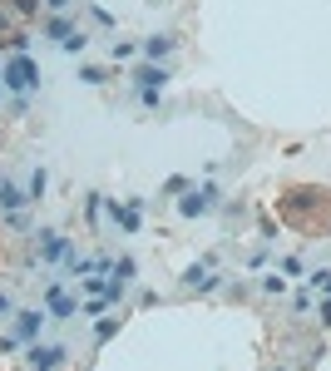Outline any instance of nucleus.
<instances>
[{
    "label": "nucleus",
    "instance_id": "nucleus-8",
    "mask_svg": "<svg viewBox=\"0 0 331 371\" xmlns=\"http://www.w3.org/2000/svg\"><path fill=\"white\" fill-rule=\"evenodd\" d=\"M65 252H70L65 233H54V228H45V233H40V257H45V262H54V257H65Z\"/></svg>",
    "mask_w": 331,
    "mask_h": 371
},
{
    "label": "nucleus",
    "instance_id": "nucleus-15",
    "mask_svg": "<svg viewBox=\"0 0 331 371\" xmlns=\"http://www.w3.org/2000/svg\"><path fill=\"white\" fill-rule=\"evenodd\" d=\"M79 80H84V84H104V80H109V75H104V70H99V65H84V70H79Z\"/></svg>",
    "mask_w": 331,
    "mask_h": 371
},
{
    "label": "nucleus",
    "instance_id": "nucleus-3",
    "mask_svg": "<svg viewBox=\"0 0 331 371\" xmlns=\"http://www.w3.org/2000/svg\"><path fill=\"white\" fill-rule=\"evenodd\" d=\"M213 208H217V188H213V183L188 188V198H178V213H183V218H208Z\"/></svg>",
    "mask_w": 331,
    "mask_h": 371
},
{
    "label": "nucleus",
    "instance_id": "nucleus-17",
    "mask_svg": "<svg viewBox=\"0 0 331 371\" xmlns=\"http://www.w3.org/2000/svg\"><path fill=\"white\" fill-rule=\"evenodd\" d=\"M114 278H119V282H129V278H134V257H119V268H114Z\"/></svg>",
    "mask_w": 331,
    "mask_h": 371
},
{
    "label": "nucleus",
    "instance_id": "nucleus-6",
    "mask_svg": "<svg viewBox=\"0 0 331 371\" xmlns=\"http://www.w3.org/2000/svg\"><path fill=\"white\" fill-rule=\"evenodd\" d=\"M183 287H188V292H213V287H217V278L208 273V262H193V268L183 273Z\"/></svg>",
    "mask_w": 331,
    "mask_h": 371
},
{
    "label": "nucleus",
    "instance_id": "nucleus-1",
    "mask_svg": "<svg viewBox=\"0 0 331 371\" xmlns=\"http://www.w3.org/2000/svg\"><path fill=\"white\" fill-rule=\"evenodd\" d=\"M0 80H6V84H10L15 94H30V89L40 84V65H35L30 55H15V60H10L6 70H0Z\"/></svg>",
    "mask_w": 331,
    "mask_h": 371
},
{
    "label": "nucleus",
    "instance_id": "nucleus-20",
    "mask_svg": "<svg viewBox=\"0 0 331 371\" xmlns=\"http://www.w3.org/2000/svg\"><path fill=\"white\" fill-rule=\"evenodd\" d=\"M321 327H331V297L321 302Z\"/></svg>",
    "mask_w": 331,
    "mask_h": 371
},
{
    "label": "nucleus",
    "instance_id": "nucleus-9",
    "mask_svg": "<svg viewBox=\"0 0 331 371\" xmlns=\"http://www.w3.org/2000/svg\"><path fill=\"white\" fill-rule=\"evenodd\" d=\"M134 80H139V89H163L174 75L163 70V65H144V70H134Z\"/></svg>",
    "mask_w": 331,
    "mask_h": 371
},
{
    "label": "nucleus",
    "instance_id": "nucleus-7",
    "mask_svg": "<svg viewBox=\"0 0 331 371\" xmlns=\"http://www.w3.org/2000/svg\"><path fill=\"white\" fill-rule=\"evenodd\" d=\"M114 223H119L124 233H139V223H144V203H139V198H134V203H124V208L114 203Z\"/></svg>",
    "mask_w": 331,
    "mask_h": 371
},
{
    "label": "nucleus",
    "instance_id": "nucleus-21",
    "mask_svg": "<svg viewBox=\"0 0 331 371\" xmlns=\"http://www.w3.org/2000/svg\"><path fill=\"white\" fill-rule=\"evenodd\" d=\"M45 6H49V10H65V6H70V0H45Z\"/></svg>",
    "mask_w": 331,
    "mask_h": 371
},
{
    "label": "nucleus",
    "instance_id": "nucleus-19",
    "mask_svg": "<svg viewBox=\"0 0 331 371\" xmlns=\"http://www.w3.org/2000/svg\"><path fill=\"white\" fill-rule=\"evenodd\" d=\"M6 317H15V302H10V292L0 287V322H6Z\"/></svg>",
    "mask_w": 331,
    "mask_h": 371
},
{
    "label": "nucleus",
    "instance_id": "nucleus-2",
    "mask_svg": "<svg viewBox=\"0 0 331 371\" xmlns=\"http://www.w3.org/2000/svg\"><path fill=\"white\" fill-rule=\"evenodd\" d=\"M25 366H30V371H60V366H65V347L30 342V347H25Z\"/></svg>",
    "mask_w": 331,
    "mask_h": 371
},
{
    "label": "nucleus",
    "instance_id": "nucleus-5",
    "mask_svg": "<svg viewBox=\"0 0 331 371\" xmlns=\"http://www.w3.org/2000/svg\"><path fill=\"white\" fill-rule=\"evenodd\" d=\"M30 203V193H20L10 179H0V208H6V213H10V223H20V208Z\"/></svg>",
    "mask_w": 331,
    "mask_h": 371
},
{
    "label": "nucleus",
    "instance_id": "nucleus-16",
    "mask_svg": "<svg viewBox=\"0 0 331 371\" xmlns=\"http://www.w3.org/2000/svg\"><path fill=\"white\" fill-rule=\"evenodd\" d=\"M114 332H119V322H114V317H104V322L94 327V337H99V342H109V337H114Z\"/></svg>",
    "mask_w": 331,
    "mask_h": 371
},
{
    "label": "nucleus",
    "instance_id": "nucleus-13",
    "mask_svg": "<svg viewBox=\"0 0 331 371\" xmlns=\"http://www.w3.org/2000/svg\"><path fill=\"white\" fill-rule=\"evenodd\" d=\"M262 292H267V297H282V292H287V278H277V273L262 278Z\"/></svg>",
    "mask_w": 331,
    "mask_h": 371
},
{
    "label": "nucleus",
    "instance_id": "nucleus-11",
    "mask_svg": "<svg viewBox=\"0 0 331 371\" xmlns=\"http://www.w3.org/2000/svg\"><path fill=\"white\" fill-rule=\"evenodd\" d=\"M49 312H54V317H75V302H70L60 287H49Z\"/></svg>",
    "mask_w": 331,
    "mask_h": 371
},
{
    "label": "nucleus",
    "instance_id": "nucleus-12",
    "mask_svg": "<svg viewBox=\"0 0 331 371\" xmlns=\"http://www.w3.org/2000/svg\"><path fill=\"white\" fill-rule=\"evenodd\" d=\"M45 188H49V174H45V169H35V174H30V198L40 203V198H45Z\"/></svg>",
    "mask_w": 331,
    "mask_h": 371
},
{
    "label": "nucleus",
    "instance_id": "nucleus-14",
    "mask_svg": "<svg viewBox=\"0 0 331 371\" xmlns=\"http://www.w3.org/2000/svg\"><path fill=\"white\" fill-rule=\"evenodd\" d=\"M84 45H89V35H84V30H75V35L65 40V50H70V55H84Z\"/></svg>",
    "mask_w": 331,
    "mask_h": 371
},
{
    "label": "nucleus",
    "instance_id": "nucleus-18",
    "mask_svg": "<svg viewBox=\"0 0 331 371\" xmlns=\"http://www.w3.org/2000/svg\"><path fill=\"white\" fill-rule=\"evenodd\" d=\"M139 99L148 104V109H158V104H163V89H139Z\"/></svg>",
    "mask_w": 331,
    "mask_h": 371
},
{
    "label": "nucleus",
    "instance_id": "nucleus-10",
    "mask_svg": "<svg viewBox=\"0 0 331 371\" xmlns=\"http://www.w3.org/2000/svg\"><path fill=\"white\" fill-rule=\"evenodd\" d=\"M174 45H178L174 35H148V40L139 45V50H144V55H148V60H163V55H174Z\"/></svg>",
    "mask_w": 331,
    "mask_h": 371
},
{
    "label": "nucleus",
    "instance_id": "nucleus-4",
    "mask_svg": "<svg viewBox=\"0 0 331 371\" xmlns=\"http://www.w3.org/2000/svg\"><path fill=\"white\" fill-rule=\"evenodd\" d=\"M45 322H49V312H45V307H25V312H15V337L30 347V342H40Z\"/></svg>",
    "mask_w": 331,
    "mask_h": 371
}]
</instances>
